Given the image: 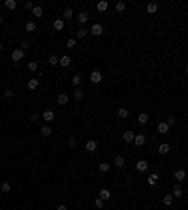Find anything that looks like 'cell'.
<instances>
[{"instance_id": "1", "label": "cell", "mask_w": 188, "mask_h": 210, "mask_svg": "<svg viewBox=\"0 0 188 210\" xmlns=\"http://www.w3.org/2000/svg\"><path fill=\"white\" fill-rule=\"evenodd\" d=\"M23 56H24V51L23 49H13L12 51V60H13L15 64H17L19 60H23Z\"/></svg>"}, {"instance_id": "2", "label": "cell", "mask_w": 188, "mask_h": 210, "mask_svg": "<svg viewBox=\"0 0 188 210\" xmlns=\"http://www.w3.org/2000/svg\"><path fill=\"white\" fill-rule=\"evenodd\" d=\"M89 32L92 34V36H100L102 32H104V27H102V24H98V23H96V24H92V27H90V30H89Z\"/></svg>"}, {"instance_id": "3", "label": "cell", "mask_w": 188, "mask_h": 210, "mask_svg": "<svg viewBox=\"0 0 188 210\" xmlns=\"http://www.w3.org/2000/svg\"><path fill=\"white\" fill-rule=\"evenodd\" d=\"M171 195H173V199H175V197H182V186H181V184H175V186H173V189H171Z\"/></svg>"}, {"instance_id": "4", "label": "cell", "mask_w": 188, "mask_h": 210, "mask_svg": "<svg viewBox=\"0 0 188 210\" xmlns=\"http://www.w3.org/2000/svg\"><path fill=\"white\" fill-rule=\"evenodd\" d=\"M156 11H158V4H156V2H149V4H147V13H149V15H154Z\"/></svg>"}, {"instance_id": "5", "label": "cell", "mask_w": 188, "mask_h": 210, "mask_svg": "<svg viewBox=\"0 0 188 210\" xmlns=\"http://www.w3.org/2000/svg\"><path fill=\"white\" fill-rule=\"evenodd\" d=\"M100 81H102V73H100V71H92V73H90V83H94V85H98L100 83Z\"/></svg>"}, {"instance_id": "6", "label": "cell", "mask_w": 188, "mask_h": 210, "mask_svg": "<svg viewBox=\"0 0 188 210\" xmlns=\"http://www.w3.org/2000/svg\"><path fill=\"white\" fill-rule=\"evenodd\" d=\"M135 169H138L139 173H143V171H147V169H149V163H147L145 160H139L138 163H135Z\"/></svg>"}, {"instance_id": "7", "label": "cell", "mask_w": 188, "mask_h": 210, "mask_svg": "<svg viewBox=\"0 0 188 210\" xmlns=\"http://www.w3.org/2000/svg\"><path fill=\"white\" fill-rule=\"evenodd\" d=\"M58 64L62 66V68H68V66L72 64V58H70V56H66V54H64V56H60V58H58Z\"/></svg>"}, {"instance_id": "8", "label": "cell", "mask_w": 188, "mask_h": 210, "mask_svg": "<svg viewBox=\"0 0 188 210\" xmlns=\"http://www.w3.org/2000/svg\"><path fill=\"white\" fill-rule=\"evenodd\" d=\"M186 178V171L184 169H179V171H175V180L177 182H182Z\"/></svg>"}, {"instance_id": "9", "label": "cell", "mask_w": 188, "mask_h": 210, "mask_svg": "<svg viewBox=\"0 0 188 210\" xmlns=\"http://www.w3.org/2000/svg\"><path fill=\"white\" fill-rule=\"evenodd\" d=\"M134 143H135V145H138V146H143L145 143H147V137H145V135H141V133H139V135H135V137H134Z\"/></svg>"}, {"instance_id": "10", "label": "cell", "mask_w": 188, "mask_h": 210, "mask_svg": "<svg viewBox=\"0 0 188 210\" xmlns=\"http://www.w3.org/2000/svg\"><path fill=\"white\" fill-rule=\"evenodd\" d=\"M57 101H58V105H66V103H68V101H70V96H68V94H64V92H62V94H58Z\"/></svg>"}, {"instance_id": "11", "label": "cell", "mask_w": 188, "mask_h": 210, "mask_svg": "<svg viewBox=\"0 0 188 210\" xmlns=\"http://www.w3.org/2000/svg\"><path fill=\"white\" fill-rule=\"evenodd\" d=\"M122 137H124V143H132V141H134V137H135V133L132 131V130H126Z\"/></svg>"}, {"instance_id": "12", "label": "cell", "mask_w": 188, "mask_h": 210, "mask_svg": "<svg viewBox=\"0 0 188 210\" xmlns=\"http://www.w3.org/2000/svg\"><path fill=\"white\" fill-rule=\"evenodd\" d=\"M42 118H43V120H47V122H51V120H53V118H55V113H53V111H51V109H49V111H43V115H42Z\"/></svg>"}, {"instance_id": "13", "label": "cell", "mask_w": 188, "mask_h": 210, "mask_svg": "<svg viewBox=\"0 0 188 210\" xmlns=\"http://www.w3.org/2000/svg\"><path fill=\"white\" fill-rule=\"evenodd\" d=\"M111 197V191H109V189H100V199H102V201H107V199Z\"/></svg>"}, {"instance_id": "14", "label": "cell", "mask_w": 188, "mask_h": 210, "mask_svg": "<svg viewBox=\"0 0 188 210\" xmlns=\"http://www.w3.org/2000/svg\"><path fill=\"white\" fill-rule=\"evenodd\" d=\"M85 148H87L89 152H96V148H98V145H96V141H87V145H85Z\"/></svg>"}, {"instance_id": "15", "label": "cell", "mask_w": 188, "mask_h": 210, "mask_svg": "<svg viewBox=\"0 0 188 210\" xmlns=\"http://www.w3.org/2000/svg\"><path fill=\"white\" fill-rule=\"evenodd\" d=\"M24 30H27V32H36V23H34V21H28L27 24H24Z\"/></svg>"}, {"instance_id": "16", "label": "cell", "mask_w": 188, "mask_h": 210, "mask_svg": "<svg viewBox=\"0 0 188 210\" xmlns=\"http://www.w3.org/2000/svg\"><path fill=\"white\" fill-rule=\"evenodd\" d=\"M162 203H164L166 206H171V204H173V195H171V193H167V195H164V199H162Z\"/></svg>"}, {"instance_id": "17", "label": "cell", "mask_w": 188, "mask_h": 210, "mask_svg": "<svg viewBox=\"0 0 188 210\" xmlns=\"http://www.w3.org/2000/svg\"><path fill=\"white\" fill-rule=\"evenodd\" d=\"M158 152H160L162 156H166L167 152H169V145H167V143H162V145L158 146Z\"/></svg>"}, {"instance_id": "18", "label": "cell", "mask_w": 188, "mask_h": 210, "mask_svg": "<svg viewBox=\"0 0 188 210\" xmlns=\"http://www.w3.org/2000/svg\"><path fill=\"white\" fill-rule=\"evenodd\" d=\"M115 165H117V167H124V165H126V158H124V156H117V158H115Z\"/></svg>"}, {"instance_id": "19", "label": "cell", "mask_w": 188, "mask_h": 210, "mask_svg": "<svg viewBox=\"0 0 188 210\" xmlns=\"http://www.w3.org/2000/svg\"><path fill=\"white\" fill-rule=\"evenodd\" d=\"M27 86H28V90H36L38 86H40V81H38V79H30Z\"/></svg>"}, {"instance_id": "20", "label": "cell", "mask_w": 188, "mask_h": 210, "mask_svg": "<svg viewBox=\"0 0 188 210\" xmlns=\"http://www.w3.org/2000/svg\"><path fill=\"white\" fill-rule=\"evenodd\" d=\"M167 131H169V126H167L166 122H160V124H158V133L164 135V133H167Z\"/></svg>"}, {"instance_id": "21", "label": "cell", "mask_w": 188, "mask_h": 210, "mask_svg": "<svg viewBox=\"0 0 188 210\" xmlns=\"http://www.w3.org/2000/svg\"><path fill=\"white\" fill-rule=\"evenodd\" d=\"M32 15H34V17H42V15H43V8L42 6H34Z\"/></svg>"}, {"instance_id": "22", "label": "cell", "mask_w": 188, "mask_h": 210, "mask_svg": "<svg viewBox=\"0 0 188 210\" xmlns=\"http://www.w3.org/2000/svg\"><path fill=\"white\" fill-rule=\"evenodd\" d=\"M147 182H149L151 186H154V184L158 182V175H156V173H152V175H149V178H147Z\"/></svg>"}, {"instance_id": "23", "label": "cell", "mask_w": 188, "mask_h": 210, "mask_svg": "<svg viewBox=\"0 0 188 210\" xmlns=\"http://www.w3.org/2000/svg\"><path fill=\"white\" fill-rule=\"evenodd\" d=\"M96 8H98V11H105V9L109 8V2H105V0H102V2H98V6H96Z\"/></svg>"}, {"instance_id": "24", "label": "cell", "mask_w": 188, "mask_h": 210, "mask_svg": "<svg viewBox=\"0 0 188 210\" xmlns=\"http://www.w3.org/2000/svg\"><path fill=\"white\" fill-rule=\"evenodd\" d=\"M77 19H79V24H85V23H87V21H89V13H85V11H81V13H79V17H77Z\"/></svg>"}, {"instance_id": "25", "label": "cell", "mask_w": 188, "mask_h": 210, "mask_svg": "<svg viewBox=\"0 0 188 210\" xmlns=\"http://www.w3.org/2000/svg\"><path fill=\"white\" fill-rule=\"evenodd\" d=\"M40 131H42V135H45V137H49L51 133H53V130H51V126H42V130H40Z\"/></svg>"}, {"instance_id": "26", "label": "cell", "mask_w": 188, "mask_h": 210, "mask_svg": "<svg viewBox=\"0 0 188 210\" xmlns=\"http://www.w3.org/2000/svg\"><path fill=\"white\" fill-rule=\"evenodd\" d=\"M4 6H6L8 9H15V8H17V2H15V0H6Z\"/></svg>"}, {"instance_id": "27", "label": "cell", "mask_w": 188, "mask_h": 210, "mask_svg": "<svg viewBox=\"0 0 188 210\" xmlns=\"http://www.w3.org/2000/svg\"><path fill=\"white\" fill-rule=\"evenodd\" d=\"M53 27H55V30H62L64 28V21H62V19H57Z\"/></svg>"}, {"instance_id": "28", "label": "cell", "mask_w": 188, "mask_h": 210, "mask_svg": "<svg viewBox=\"0 0 188 210\" xmlns=\"http://www.w3.org/2000/svg\"><path fill=\"white\" fill-rule=\"evenodd\" d=\"M0 189H2V193H9V191H12V186H9L8 182H2V186H0Z\"/></svg>"}, {"instance_id": "29", "label": "cell", "mask_w": 188, "mask_h": 210, "mask_svg": "<svg viewBox=\"0 0 188 210\" xmlns=\"http://www.w3.org/2000/svg\"><path fill=\"white\" fill-rule=\"evenodd\" d=\"M30 47V42H28V39H21V43H19V49H28Z\"/></svg>"}, {"instance_id": "30", "label": "cell", "mask_w": 188, "mask_h": 210, "mask_svg": "<svg viewBox=\"0 0 188 210\" xmlns=\"http://www.w3.org/2000/svg\"><path fill=\"white\" fill-rule=\"evenodd\" d=\"M117 11H124V9H126V2H122V0H120V2H117Z\"/></svg>"}, {"instance_id": "31", "label": "cell", "mask_w": 188, "mask_h": 210, "mask_svg": "<svg viewBox=\"0 0 188 210\" xmlns=\"http://www.w3.org/2000/svg\"><path fill=\"white\" fill-rule=\"evenodd\" d=\"M70 17H73V9L72 8H66L64 9V19H70Z\"/></svg>"}, {"instance_id": "32", "label": "cell", "mask_w": 188, "mask_h": 210, "mask_svg": "<svg viewBox=\"0 0 188 210\" xmlns=\"http://www.w3.org/2000/svg\"><path fill=\"white\" fill-rule=\"evenodd\" d=\"M128 115H130L128 109H124V107H122V109H119V116H120V118H128Z\"/></svg>"}, {"instance_id": "33", "label": "cell", "mask_w": 188, "mask_h": 210, "mask_svg": "<svg viewBox=\"0 0 188 210\" xmlns=\"http://www.w3.org/2000/svg\"><path fill=\"white\" fill-rule=\"evenodd\" d=\"M147 122H149V115L141 113V115H139V124H147Z\"/></svg>"}, {"instance_id": "34", "label": "cell", "mask_w": 188, "mask_h": 210, "mask_svg": "<svg viewBox=\"0 0 188 210\" xmlns=\"http://www.w3.org/2000/svg\"><path fill=\"white\" fill-rule=\"evenodd\" d=\"M87 34H89V30H85V28H79V30H77V38H79V39H83Z\"/></svg>"}, {"instance_id": "35", "label": "cell", "mask_w": 188, "mask_h": 210, "mask_svg": "<svg viewBox=\"0 0 188 210\" xmlns=\"http://www.w3.org/2000/svg\"><path fill=\"white\" fill-rule=\"evenodd\" d=\"M75 43H77V42H75V38H70L68 42H66V47H68V49H73Z\"/></svg>"}, {"instance_id": "36", "label": "cell", "mask_w": 188, "mask_h": 210, "mask_svg": "<svg viewBox=\"0 0 188 210\" xmlns=\"http://www.w3.org/2000/svg\"><path fill=\"white\" fill-rule=\"evenodd\" d=\"M49 64H51V66H57V64H58V56L51 54V56H49Z\"/></svg>"}, {"instance_id": "37", "label": "cell", "mask_w": 188, "mask_h": 210, "mask_svg": "<svg viewBox=\"0 0 188 210\" xmlns=\"http://www.w3.org/2000/svg\"><path fill=\"white\" fill-rule=\"evenodd\" d=\"M100 171H102V173H107V171H109V163L102 161V163H100Z\"/></svg>"}, {"instance_id": "38", "label": "cell", "mask_w": 188, "mask_h": 210, "mask_svg": "<svg viewBox=\"0 0 188 210\" xmlns=\"http://www.w3.org/2000/svg\"><path fill=\"white\" fill-rule=\"evenodd\" d=\"M83 96H85V94H83V90H79V88L73 92V98H75V100H81V98H83Z\"/></svg>"}, {"instance_id": "39", "label": "cell", "mask_w": 188, "mask_h": 210, "mask_svg": "<svg viewBox=\"0 0 188 210\" xmlns=\"http://www.w3.org/2000/svg\"><path fill=\"white\" fill-rule=\"evenodd\" d=\"M28 70L30 71H36L38 70V62H36V60H34V62H28Z\"/></svg>"}, {"instance_id": "40", "label": "cell", "mask_w": 188, "mask_h": 210, "mask_svg": "<svg viewBox=\"0 0 188 210\" xmlns=\"http://www.w3.org/2000/svg\"><path fill=\"white\" fill-rule=\"evenodd\" d=\"M72 83H73L75 86H79V85H81V75H73V79H72Z\"/></svg>"}, {"instance_id": "41", "label": "cell", "mask_w": 188, "mask_h": 210, "mask_svg": "<svg viewBox=\"0 0 188 210\" xmlns=\"http://www.w3.org/2000/svg\"><path fill=\"white\" fill-rule=\"evenodd\" d=\"M94 206H96V208H102V206H104V201H102L100 197H98V199H94Z\"/></svg>"}, {"instance_id": "42", "label": "cell", "mask_w": 188, "mask_h": 210, "mask_svg": "<svg viewBox=\"0 0 188 210\" xmlns=\"http://www.w3.org/2000/svg\"><path fill=\"white\" fill-rule=\"evenodd\" d=\"M75 145H77V139H75V137H70V139H68V146H75Z\"/></svg>"}, {"instance_id": "43", "label": "cell", "mask_w": 188, "mask_h": 210, "mask_svg": "<svg viewBox=\"0 0 188 210\" xmlns=\"http://www.w3.org/2000/svg\"><path fill=\"white\" fill-rule=\"evenodd\" d=\"M24 8H27V9H34V2H32V0H27V2H24Z\"/></svg>"}, {"instance_id": "44", "label": "cell", "mask_w": 188, "mask_h": 210, "mask_svg": "<svg viewBox=\"0 0 188 210\" xmlns=\"http://www.w3.org/2000/svg\"><path fill=\"white\" fill-rule=\"evenodd\" d=\"M30 120H32V122H38V120H40V115H38V113H32V115H30Z\"/></svg>"}, {"instance_id": "45", "label": "cell", "mask_w": 188, "mask_h": 210, "mask_svg": "<svg viewBox=\"0 0 188 210\" xmlns=\"http://www.w3.org/2000/svg\"><path fill=\"white\" fill-rule=\"evenodd\" d=\"M4 96H6V98H13V90H4Z\"/></svg>"}, {"instance_id": "46", "label": "cell", "mask_w": 188, "mask_h": 210, "mask_svg": "<svg viewBox=\"0 0 188 210\" xmlns=\"http://www.w3.org/2000/svg\"><path fill=\"white\" fill-rule=\"evenodd\" d=\"M166 124H167V126H169V128H171V126H173V124H175V118H173V116H169V118H167V120H166Z\"/></svg>"}, {"instance_id": "47", "label": "cell", "mask_w": 188, "mask_h": 210, "mask_svg": "<svg viewBox=\"0 0 188 210\" xmlns=\"http://www.w3.org/2000/svg\"><path fill=\"white\" fill-rule=\"evenodd\" d=\"M57 210H68V208H66V204H58Z\"/></svg>"}, {"instance_id": "48", "label": "cell", "mask_w": 188, "mask_h": 210, "mask_svg": "<svg viewBox=\"0 0 188 210\" xmlns=\"http://www.w3.org/2000/svg\"><path fill=\"white\" fill-rule=\"evenodd\" d=\"M184 73H186V75H188V64H186V66H184Z\"/></svg>"}, {"instance_id": "49", "label": "cell", "mask_w": 188, "mask_h": 210, "mask_svg": "<svg viewBox=\"0 0 188 210\" xmlns=\"http://www.w3.org/2000/svg\"><path fill=\"white\" fill-rule=\"evenodd\" d=\"M0 51H2V43H0Z\"/></svg>"}, {"instance_id": "50", "label": "cell", "mask_w": 188, "mask_h": 210, "mask_svg": "<svg viewBox=\"0 0 188 210\" xmlns=\"http://www.w3.org/2000/svg\"><path fill=\"white\" fill-rule=\"evenodd\" d=\"M0 23H2V17H0Z\"/></svg>"}, {"instance_id": "51", "label": "cell", "mask_w": 188, "mask_h": 210, "mask_svg": "<svg viewBox=\"0 0 188 210\" xmlns=\"http://www.w3.org/2000/svg\"><path fill=\"white\" fill-rule=\"evenodd\" d=\"M186 163H188V158H186Z\"/></svg>"}]
</instances>
